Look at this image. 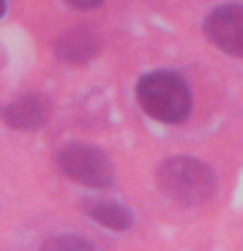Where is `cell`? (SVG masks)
Segmentation results:
<instances>
[{
    "label": "cell",
    "instance_id": "6da1fadb",
    "mask_svg": "<svg viewBox=\"0 0 243 251\" xmlns=\"http://www.w3.org/2000/svg\"><path fill=\"white\" fill-rule=\"evenodd\" d=\"M157 188L178 207H201L217 188L215 170L196 157H170L154 173Z\"/></svg>",
    "mask_w": 243,
    "mask_h": 251
},
{
    "label": "cell",
    "instance_id": "8992f818",
    "mask_svg": "<svg viewBox=\"0 0 243 251\" xmlns=\"http://www.w3.org/2000/svg\"><path fill=\"white\" fill-rule=\"evenodd\" d=\"M99 52V39L89 29H71L58 37L55 55L63 63H89Z\"/></svg>",
    "mask_w": 243,
    "mask_h": 251
},
{
    "label": "cell",
    "instance_id": "3957f363",
    "mask_svg": "<svg viewBox=\"0 0 243 251\" xmlns=\"http://www.w3.org/2000/svg\"><path fill=\"white\" fill-rule=\"evenodd\" d=\"M58 168L66 178L89 188H107L115 180L110 157L92 144H66L58 152Z\"/></svg>",
    "mask_w": 243,
    "mask_h": 251
},
{
    "label": "cell",
    "instance_id": "30bf717a",
    "mask_svg": "<svg viewBox=\"0 0 243 251\" xmlns=\"http://www.w3.org/2000/svg\"><path fill=\"white\" fill-rule=\"evenodd\" d=\"M5 8H8V5H5V0H0V19L5 16Z\"/></svg>",
    "mask_w": 243,
    "mask_h": 251
},
{
    "label": "cell",
    "instance_id": "5b68a950",
    "mask_svg": "<svg viewBox=\"0 0 243 251\" xmlns=\"http://www.w3.org/2000/svg\"><path fill=\"white\" fill-rule=\"evenodd\" d=\"M3 121L11 128L19 131H37L42 128L50 118V102L42 94H21V97L11 100L3 107Z\"/></svg>",
    "mask_w": 243,
    "mask_h": 251
},
{
    "label": "cell",
    "instance_id": "ba28073f",
    "mask_svg": "<svg viewBox=\"0 0 243 251\" xmlns=\"http://www.w3.org/2000/svg\"><path fill=\"white\" fill-rule=\"evenodd\" d=\"M42 249H94V243L81 235H55L42 243Z\"/></svg>",
    "mask_w": 243,
    "mask_h": 251
},
{
    "label": "cell",
    "instance_id": "9c48e42d",
    "mask_svg": "<svg viewBox=\"0 0 243 251\" xmlns=\"http://www.w3.org/2000/svg\"><path fill=\"white\" fill-rule=\"evenodd\" d=\"M105 0H68V5L78 8V11H92V8H99Z\"/></svg>",
    "mask_w": 243,
    "mask_h": 251
},
{
    "label": "cell",
    "instance_id": "7a4b0ae2",
    "mask_svg": "<svg viewBox=\"0 0 243 251\" xmlns=\"http://www.w3.org/2000/svg\"><path fill=\"white\" fill-rule=\"evenodd\" d=\"M136 100L146 115L160 123H183L191 115V89L172 71H152L136 84Z\"/></svg>",
    "mask_w": 243,
    "mask_h": 251
},
{
    "label": "cell",
    "instance_id": "52a82bcc",
    "mask_svg": "<svg viewBox=\"0 0 243 251\" xmlns=\"http://www.w3.org/2000/svg\"><path fill=\"white\" fill-rule=\"evenodd\" d=\"M84 212H86V217H92L94 223L105 225V227H110V230H128V227L133 225V215L118 201L86 199Z\"/></svg>",
    "mask_w": 243,
    "mask_h": 251
},
{
    "label": "cell",
    "instance_id": "277c9868",
    "mask_svg": "<svg viewBox=\"0 0 243 251\" xmlns=\"http://www.w3.org/2000/svg\"><path fill=\"white\" fill-rule=\"evenodd\" d=\"M209 42L233 58H243V5H219L204 21Z\"/></svg>",
    "mask_w": 243,
    "mask_h": 251
}]
</instances>
